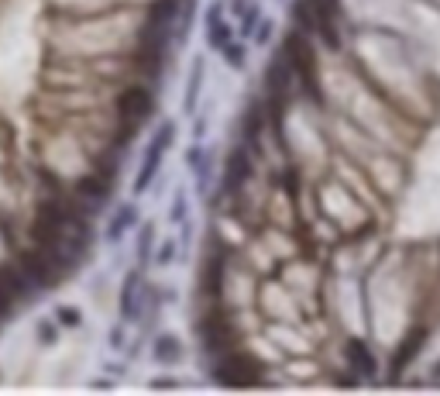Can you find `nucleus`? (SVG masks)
<instances>
[{"mask_svg":"<svg viewBox=\"0 0 440 396\" xmlns=\"http://www.w3.org/2000/svg\"><path fill=\"white\" fill-rule=\"evenodd\" d=\"M141 300H145V283H141L138 272H131L124 279V290H121V314H124V321H138Z\"/></svg>","mask_w":440,"mask_h":396,"instance_id":"nucleus-5","label":"nucleus"},{"mask_svg":"<svg viewBox=\"0 0 440 396\" xmlns=\"http://www.w3.org/2000/svg\"><path fill=\"white\" fill-rule=\"evenodd\" d=\"M220 52H224V59H228L234 69H245V62H248V52H245V45H238V42H228V45L220 49Z\"/></svg>","mask_w":440,"mask_h":396,"instance_id":"nucleus-15","label":"nucleus"},{"mask_svg":"<svg viewBox=\"0 0 440 396\" xmlns=\"http://www.w3.org/2000/svg\"><path fill=\"white\" fill-rule=\"evenodd\" d=\"M199 80H203V62H196V66H193V76H189V97H186V110H193V107H196Z\"/></svg>","mask_w":440,"mask_h":396,"instance_id":"nucleus-17","label":"nucleus"},{"mask_svg":"<svg viewBox=\"0 0 440 396\" xmlns=\"http://www.w3.org/2000/svg\"><path fill=\"white\" fill-rule=\"evenodd\" d=\"M134 224H138V204H124V207L114 214V221L107 224V242L117 245V242L124 238V231H131Z\"/></svg>","mask_w":440,"mask_h":396,"instance_id":"nucleus-11","label":"nucleus"},{"mask_svg":"<svg viewBox=\"0 0 440 396\" xmlns=\"http://www.w3.org/2000/svg\"><path fill=\"white\" fill-rule=\"evenodd\" d=\"M151 358H155L158 365H175V362L182 358V341L172 338V334H158L155 345H151Z\"/></svg>","mask_w":440,"mask_h":396,"instance_id":"nucleus-12","label":"nucleus"},{"mask_svg":"<svg viewBox=\"0 0 440 396\" xmlns=\"http://www.w3.org/2000/svg\"><path fill=\"white\" fill-rule=\"evenodd\" d=\"M110 341H114V348H121V327H114V331H110Z\"/></svg>","mask_w":440,"mask_h":396,"instance_id":"nucleus-23","label":"nucleus"},{"mask_svg":"<svg viewBox=\"0 0 440 396\" xmlns=\"http://www.w3.org/2000/svg\"><path fill=\"white\" fill-rule=\"evenodd\" d=\"M151 242H155V228L145 224V228H141V238H138V262H141V266H145L148 255H151Z\"/></svg>","mask_w":440,"mask_h":396,"instance_id":"nucleus-16","label":"nucleus"},{"mask_svg":"<svg viewBox=\"0 0 440 396\" xmlns=\"http://www.w3.org/2000/svg\"><path fill=\"white\" fill-rule=\"evenodd\" d=\"M423 341H426V327L419 324V327H416V331H413V334H409V338L402 341V348H399V351L392 355V365H389V369H392V372H402V369H406V365H409V362H413V358L419 355Z\"/></svg>","mask_w":440,"mask_h":396,"instance_id":"nucleus-10","label":"nucleus"},{"mask_svg":"<svg viewBox=\"0 0 440 396\" xmlns=\"http://www.w3.org/2000/svg\"><path fill=\"white\" fill-rule=\"evenodd\" d=\"M172 252H175V242H169V245H165V248L158 252V262H162V266H169V259H172Z\"/></svg>","mask_w":440,"mask_h":396,"instance_id":"nucleus-22","label":"nucleus"},{"mask_svg":"<svg viewBox=\"0 0 440 396\" xmlns=\"http://www.w3.org/2000/svg\"><path fill=\"white\" fill-rule=\"evenodd\" d=\"M186 214H189V207H186V193L179 189V193L172 196V214H169V218L179 224V221H186Z\"/></svg>","mask_w":440,"mask_h":396,"instance_id":"nucleus-19","label":"nucleus"},{"mask_svg":"<svg viewBox=\"0 0 440 396\" xmlns=\"http://www.w3.org/2000/svg\"><path fill=\"white\" fill-rule=\"evenodd\" d=\"M262 379V365L248 351H224V358L217 362V382L220 386H255Z\"/></svg>","mask_w":440,"mask_h":396,"instance_id":"nucleus-3","label":"nucleus"},{"mask_svg":"<svg viewBox=\"0 0 440 396\" xmlns=\"http://www.w3.org/2000/svg\"><path fill=\"white\" fill-rule=\"evenodd\" d=\"M269 35H272V25H269V21H262V28L255 32V38H258V45H265V38H269Z\"/></svg>","mask_w":440,"mask_h":396,"instance_id":"nucleus-21","label":"nucleus"},{"mask_svg":"<svg viewBox=\"0 0 440 396\" xmlns=\"http://www.w3.org/2000/svg\"><path fill=\"white\" fill-rule=\"evenodd\" d=\"M206 42H210V49H217V52L231 42L228 25L220 21V8H210V11H206Z\"/></svg>","mask_w":440,"mask_h":396,"instance_id":"nucleus-13","label":"nucleus"},{"mask_svg":"<svg viewBox=\"0 0 440 396\" xmlns=\"http://www.w3.org/2000/svg\"><path fill=\"white\" fill-rule=\"evenodd\" d=\"M255 25H258V8H248V11H245V35H248Z\"/></svg>","mask_w":440,"mask_h":396,"instance_id":"nucleus-20","label":"nucleus"},{"mask_svg":"<svg viewBox=\"0 0 440 396\" xmlns=\"http://www.w3.org/2000/svg\"><path fill=\"white\" fill-rule=\"evenodd\" d=\"M220 286H224V255H220V252H213V255L203 262L199 290H203V296L217 300V296H220Z\"/></svg>","mask_w":440,"mask_h":396,"instance_id":"nucleus-6","label":"nucleus"},{"mask_svg":"<svg viewBox=\"0 0 440 396\" xmlns=\"http://www.w3.org/2000/svg\"><path fill=\"white\" fill-rule=\"evenodd\" d=\"M35 334H38V341H42V345H56V338H59V324H56V321H38Z\"/></svg>","mask_w":440,"mask_h":396,"instance_id":"nucleus-18","label":"nucleus"},{"mask_svg":"<svg viewBox=\"0 0 440 396\" xmlns=\"http://www.w3.org/2000/svg\"><path fill=\"white\" fill-rule=\"evenodd\" d=\"M344 358H347L351 372H361V375H375V358H371V351H368V345H365V341L351 338V341L344 345Z\"/></svg>","mask_w":440,"mask_h":396,"instance_id":"nucleus-8","label":"nucleus"},{"mask_svg":"<svg viewBox=\"0 0 440 396\" xmlns=\"http://www.w3.org/2000/svg\"><path fill=\"white\" fill-rule=\"evenodd\" d=\"M437 372H440V365H437Z\"/></svg>","mask_w":440,"mask_h":396,"instance_id":"nucleus-24","label":"nucleus"},{"mask_svg":"<svg viewBox=\"0 0 440 396\" xmlns=\"http://www.w3.org/2000/svg\"><path fill=\"white\" fill-rule=\"evenodd\" d=\"M155 110V97L151 90L145 86H127L121 97H117V117H121V131H117V141H131L134 131L151 117Z\"/></svg>","mask_w":440,"mask_h":396,"instance_id":"nucleus-1","label":"nucleus"},{"mask_svg":"<svg viewBox=\"0 0 440 396\" xmlns=\"http://www.w3.org/2000/svg\"><path fill=\"white\" fill-rule=\"evenodd\" d=\"M162 159H165V148H162V145H148V152H145V162H141V169H138V179H134V193H145V189L151 186V179H155V172H158Z\"/></svg>","mask_w":440,"mask_h":396,"instance_id":"nucleus-9","label":"nucleus"},{"mask_svg":"<svg viewBox=\"0 0 440 396\" xmlns=\"http://www.w3.org/2000/svg\"><path fill=\"white\" fill-rule=\"evenodd\" d=\"M114 193V176H107V172H90V176H83L80 183H76V200L80 204H93L97 211H100V204H107V196Z\"/></svg>","mask_w":440,"mask_h":396,"instance_id":"nucleus-4","label":"nucleus"},{"mask_svg":"<svg viewBox=\"0 0 440 396\" xmlns=\"http://www.w3.org/2000/svg\"><path fill=\"white\" fill-rule=\"evenodd\" d=\"M248 176H252V155H248L245 148H234V152H231V159H228V169H224L228 189H231V193H238V189L248 183Z\"/></svg>","mask_w":440,"mask_h":396,"instance_id":"nucleus-7","label":"nucleus"},{"mask_svg":"<svg viewBox=\"0 0 440 396\" xmlns=\"http://www.w3.org/2000/svg\"><path fill=\"white\" fill-rule=\"evenodd\" d=\"M56 324H59V327H80V324H83L80 307H56Z\"/></svg>","mask_w":440,"mask_h":396,"instance_id":"nucleus-14","label":"nucleus"},{"mask_svg":"<svg viewBox=\"0 0 440 396\" xmlns=\"http://www.w3.org/2000/svg\"><path fill=\"white\" fill-rule=\"evenodd\" d=\"M282 56L289 59V66H293V73H296V80L313 93V100L320 97V83H317V62H313V49H310V42L303 38V32H293L289 38H286V49H282Z\"/></svg>","mask_w":440,"mask_h":396,"instance_id":"nucleus-2","label":"nucleus"}]
</instances>
